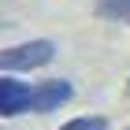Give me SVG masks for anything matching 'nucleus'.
Masks as SVG:
<instances>
[{
	"instance_id": "2",
	"label": "nucleus",
	"mask_w": 130,
	"mask_h": 130,
	"mask_svg": "<svg viewBox=\"0 0 130 130\" xmlns=\"http://www.w3.org/2000/svg\"><path fill=\"white\" fill-rule=\"evenodd\" d=\"M30 108H34V89L26 82H19L15 74H4L0 78V115L15 119V115H22Z\"/></svg>"
},
{
	"instance_id": "3",
	"label": "nucleus",
	"mask_w": 130,
	"mask_h": 130,
	"mask_svg": "<svg viewBox=\"0 0 130 130\" xmlns=\"http://www.w3.org/2000/svg\"><path fill=\"white\" fill-rule=\"evenodd\" d=\"M74 97V86L67 78H48L34 86V111L37 115H48V111H60L63 104H71Z\"/></svg>"
},
{
	"instance_id": "1",
	"label": "nucleus",
	"mask_w": 130,
	"mask_h": 130,
	"mask_svg": "<svg viewBox=\"0 0 130 130\" xmlns=\"http://www.w3.org/2000/svg\"><path fill=\"white\" fill-rule=\"evenodd\" d=\"M56 60V45L48 37H34L22 41V45H11V48L0 52V71L4 74H19V71H41Z\"/></svg>"
},
{
	"instance_id": "4",
	"label": "nucleus",
	"mask_w": 130,
	"mask_h": 130,
	"mask_svg": "<svg viewBox=\"0 0 130 130\" xmlns=\"http://www.w3.org/2000/svg\"><path fill=\"white\" fill-rule=\"evenodd\" d=\"M97 15L130 26V0H97Z\"/></svg>"
},
{
	"instance_id": "6",
	"label": "nucleus",
	"mask_w": 130,
	"mask_h": 130,
	"mask_svg": "<svg viewBox=\"0 0 130 130\" xmlns=\"http://www.w3.org/2000/svg\"><path fill=\"white\" fill-rule=\"evenodd\" d=\"M126 130H130V126H126Z\"/></svg>"
},
{
	"instance_id": "5",
	"label": "nucleus",
	"mask_w": 130,
	"mask_h": 130,
	"mask_svg": "<svg viewBox=\"0 0 130 130\" xmlns=\"http://www.w3.org/2000/svg\"><path fill=\"white\" fill-rule=\"evenodd\" d=\"M60 130H108V119L104 115H78V119L63 123Z\"/></svg>"
}]
</instances>
